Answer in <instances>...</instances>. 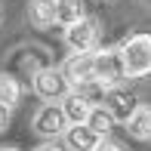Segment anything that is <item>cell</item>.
Returning <instances> with one entry per match:
<instances>
[{
  "label": "cell",
  "mask_w": 151,
  "mask_h": 151,
  "mask_svg": "<svg viewBox=\"0 0 151 151\" xmlns=\"http://www.w3.org/2000/svg\"><path fill=\"white\" fill-rule=\"evenodd\" d=\"M120 56L127 77H148L151 74V34L148 31H136L120 43Z\"/></svg>",
  "instance_id": "1"
},
{
  "label": "cell",
  "mask_w": 151,
  "mask_h": 151,
  "mask_svg": "<svg viewBox=\"0 0 151 151\" xmlns=\"http://www.w3.org/2000/svg\"><path fill=\"white\" fill-rule=\"evenodd\" d=\"M93 68H96V83H99L102 90L123 86V80H127V68H123L120 46H102V50H93Z\"/></svg>",
  "instance_id": "2"
},
{
  "label": "cell",
  "mask_w": 151,
  "mask_h": 151,
  "mask_svg": "<svg viewBox=\"0 0 151 151\" xmlns=\"http://www.w3.org/2000/svg\"><path fill=\"white\" fill-rule=\"evenodd\" d=\"M34 133L46 142H56L59 136H65L68 129V117L62 111V102H43V105L34 111Z\"/></svg>",
  "instance_id": "3"
},
{
  "label": "cell",
  "mask_w": 151,
  "mask_h": 151,
  "mask_svg": "<svg viewBox=\"0 0 151 151\" xmlns=\"http://www.w3.org/2000/svg\"><path fill=\"white\" fill-rule=\"evenodd\" d=\"M31 86H34V93L43 102H62L71 93V83H68V77L62 74V68H40V71H34Z\"/></svg>",
  "instance_id": "4"
},
{
  "label": "cell",
  "mask_w": 151,
  "mask_h": 151,
  "mask_svg": "<svg viewBox=\"0 0 151 151\" xmlns=\"http://www.w3.org/2000/svg\"><path fill=\"white\" fill-rule=\"evenodd\" d=\"M99 22H96L93 16H83L80 22H74V25H68L65 28V46L71 52H93L96 46H99Z\"/></svg>",
  "instance_id": "5"
},
{
  "label": "cell",
  "mask_w": 151,
  "mask_h": 151,
  "mask_svg": "<svg viewBox=\"0 0 151 151\" xmlns=\"http://www.w3.org/2000/svg\"><path fill=\"white\" fill-rule=\"evenodd\" d=\"M62 74L68 77L71 90H86V86H99L96 83V68H93V52H71L62 65Z\"/></svg>",
  "instance_id": "6"
},
{
  "label": "cell",
  "mask_w": 151,
  "mask_h": 151,
  "mask_svg": "<svg viewBox=\"0 0 151 151\" xmlns=\"http://www.w3.org/2000/svg\"><path fill=\"white\" fill-rule=\"evenodd\" d=\"M102 105H105V111L111 114L117 123H127L133 117V111L139 108V96L123 90V86H111V90L102 93Z\"/></svg>",
  "instance_id": "7"
},
{
  "label": "cell",
  "mask_w": 151,
  "mask_h": 151,
  "mask_svg": "<svg viewBox=\"0 0 151 151\" xmlns=\"http://www.w3.org/2000/svg\"><path fill=\"white\" fill-rule=\"evenodd\" d=\"M62 139H65L68 151H96V145L102 142V136L96 133L90 123H71Z\"/></svg>",
  "instance_id": "8"
},
{
  "label": "cell",
  "mask_w": 151,
  "mask_h": 151,
  "mask_svg": "<svg viewBox=\"0 0 151 151\" xmlns=\"http://www.w3.org/2000/svg\"><path fill=\"white\" fill-rule=\"evenodd\" d=\"M62 111H65V117H68V127H71V123H86V117H90V111H93V99L86 93H80V90H71L62 99Z\"/></svg>",
  "instance_id": "9"
},
{
  "label": "cell",
  "mask_w": 151,
  "mask_h": 151,
  "mask_svg": "<svg viewBox=\"0 0 151 151\" xmlns=\"http://www.w3.org/2000/svg\"><path fill=\"white\" fill-rule=\"evenodd\" d=\"M52 16H56V25L68 28L86 16V6L83 0H52Z\"/></svg>",
  "instance_id": "10"
},
{
  "label": "cell",
  "mask_w": 151,
  "mask_h": 151,
  "mask_svg": "<svg viewBox=\"0 0 151 151\" xmlns=\"http://www.w3.org/2000/svg\"><path fill=\"white\" fill-rule=\"evenodd\" d=\"M123 127H127V133L133 136V139L151 142V105H139L133 111V117L123 123Z\"/></svg>",
  "instance_id": "11"
},
{
  "label": "cell",
  "mask_w": 151,
  "mask_h": 151,
  "mask_svg": "<svg viewBox=\"0 0 151 151\" xmlns=\"http://www.w3.org/2000/svg\"><path fill=\"white\" fill-rule=\"evenodd\" d=\"M28 19L34 28L46 31L56 25V16H52V0H28Z\"/></svg>",
  "instance_id": "12"
},
{
  "label": "cell",
  "mask_w": 151,
  "mask_h": 151,
  "mask_svg": "<svg viewBox=\"0 0 151 151\" xmlns=\"http://www.w3.org/2000/svg\"><path fill=\"white\" fill-rule=\"evenodd\" d=\"M86 123H90V127L102 136V139H105V136L114 129V123H117V120L105 111V105H93V111H90V117H86Z\"/></svg>",
  "instance_id": "13"
},
{
  "label": "cell",
  "mask_w": 151,
  "mask_h": 151,
  "mask_svg": "<svg viewBox=\"0 0 151 151\" xmlns=\"http://www.w3.org/2000/svg\"><path fill=\"white\" fill-rule=\"evenodd\" d=\"M19 99H22V86H19V80L12 77V74H0V102H3L6 108H16Z\"/></svg>",
  "instance_id": "14"
},
{
  "label": "cell",
  "mask_w": 151,
  "mask_h": 151,
  "mask_svg": "<svg viewBox=\"0 0 151 151\" xmlns=\"http://www.w3.org/2000/svg\"><path fill=\"white\" fill-rule=\"evenodd\" d=\"M9 120H12V108H6L3 102H0V133L9 127Z\"/></svg>",
  "instance_id": "15"
},
{
  "label": "cell",
  "mask_w": 151,
  "mask_h": 151,
  "mask_svg": "<svg viewBox=\"0 0 151 151\" xmlns=\"http://www.w3.org/2000/svg\"><path fill=\"white\" fill-rule=\"evenodd\" d=\"M96 151H123V145H117V142H111V139L105 136V139L96 145Z\"/></svg>",
  "instance_id": "16"
},
{
  "label": "cell",
  "mask_w": 151,
  "mask_h": 151,
  "mask_svg": "<svg viewBox=\"0 0 151 151\" xmlns=\"http://www.w3.org/2000/svg\"><path fill=\"white\" fill-rule=\"evenodd\" d=\"M37 151H68V148H65V145H59V142H43Z\"/></svg>",
  "instance_id": "17"
},
{
  "label": "cell",
  "mask_w": 151,
  "mask_h": 151,
  "mask_svg": "<svg viewBox=\"0 0 151 151\" xmlns=\"http://www.w3.org/2000/svg\"><path fill=\"white\" fill-rule=\"evenodd\" d=\"M3 16H6V9H3V0H0V25H3Z\"/></svg>",
  "instance_id": "18"
},
{
  "label": "cell",
  "mask_w": 151,
  "mask_h": 151,
  "mask_svg": "<svg viewBox=\"0 0 151 151\" xmlns=\"http://www.w3.org/2000/svg\"><path fill=\"white\" fill-rule=\"evenodd\" d=\"M0 151H19V148H0Z\"/></svg>",
  "instance_id": "19"
}]
</instances>
